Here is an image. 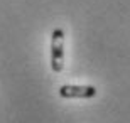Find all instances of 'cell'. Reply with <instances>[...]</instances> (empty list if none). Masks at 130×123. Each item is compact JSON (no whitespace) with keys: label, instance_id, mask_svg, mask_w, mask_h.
I'll return each instance as SVG.
<instances>
[{"label":"cell","instance_id":"obj_1","mask_svg":"<svg viewBox=\"0 0 130 123\" xmlns=\"http://www.w3.org/2000/svg\"><path fill=\"white\" fill-rule=\"evenodd\" d=\"M51 67L54 73H61L64 67V32L54 29L51 36Z\"/></svg>","mask_w":130,"mask_h":123},{"label":"cell","instance_id":"obj_2","mask_svg":"<svg viewBox=\"0 0 130 123\" xmlns=\"http://www.w3.org/2000/svg\"><path fill=\"white\" fill-rule=\"evenodd\" d=\"M59 96L61 98H93L96 96V88L95 86H76V84H63L59 88Z\"/></svg>","mask_w":130,"mask_h":123}]
</instances>
